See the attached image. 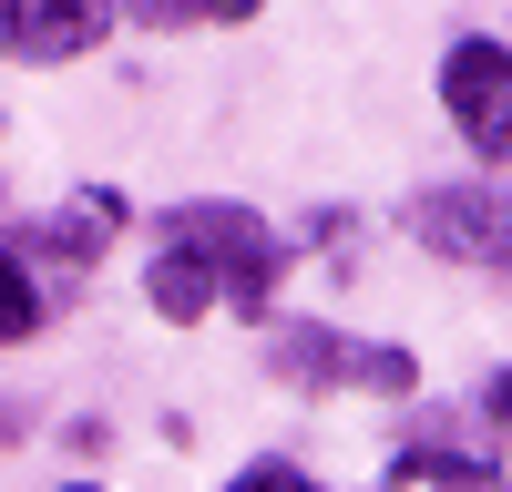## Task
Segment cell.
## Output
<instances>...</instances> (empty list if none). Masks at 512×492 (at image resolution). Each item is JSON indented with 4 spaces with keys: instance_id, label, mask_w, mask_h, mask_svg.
<instances>
[{
    "instance_id": "5",
    "label": "cell",
    "mask_w": 512,
    "mask_h": 492,
    "mask_svg": "<svg viewBox=\"0 0 512 492\" xmlns=\"http://www.w3.org/2000/svg\"><path fill=\"white\" fill-rule=\"evenodd\" d=\"M103 31H113V0H0V52L31 62V72L82 62Z\"/></svg>"
},
{
    "instance_id": "4",
    "label": "cell",
    "mask_w": 512,
    "mask_h": 492,
    "mask_svg": "<svg viewBox=\"0 0 512 492\" xmlns=\"http://www.w3.org/2000/svg\"><path fill=\"white\" fill-rule=\"evenodd\" d=\"M441 113L482 164H512V41H482V31L451 41L441 52Z\"/></svg>"
},
{
    "instance_id": "8",
    "label": "cell",
    "mask_w": 512,
    "mask_h": 492,
    "mask_svg": "<svg viewBox=\"0 0 512 492\" xmlns=\"http://www.w3.org/2000/svg\"><path fill=\"white\" fill-rule=\"evenodd\" d=\"M144 31H195V21H256L267 0H123Z\"/></svg>"
},
{
    "instance_id": "9",
    "label": "cell",
    "mask_w": 512,
    "mask_h": 492,
    "mask_svg": "<svg viewBox=\"0 0 512 492\" xmlns=\"http://www.w3.org/2000/svg\"><path fill=\"white\" fill-rule=\"evenodd\" d=\"M31 328H41V287H31V267L11 246H0V349H21Z\"/></svg>"
},
{
    "instance_id": "1",
    "label": "cell",
    "mask_w": 512,
    "mask_h": 492,
    "mask_svg": "<svg viewBox=\"0 0 512 492\" xmlns=\"http://www.w3.org/2000/svg\"><path fill=\"white\" fill-rule=\"evenodd\" d=\"M277 277H287V236L256 216V205H216V195H205V205H175V216H164L144 298H154V318H175V328H195L205 308L267 318Z\"/></svg>"
},
{
    "instance_id": "10",
    "label": "cell",
    "mask_w": 512,
    "mask_h": 492,
    "mask_svg": "<svg viewBox=\"0 0 512 492\" xmlns=\"http://www.w3.org/2000/svg\"><path fill=\"white\" fill-rule=\"evenodd\" d=\"M226 492H318V482L297 472V462H277V451H267V462H246V472H236Z\"/></svg>"
},
{
    "instance_id": "2",
    "label": "cell",
    "mask_w": 512,
    "mask_h": 492,
    "mask_svg": "<svg viewBox=\"0 0 512 492\" xmlns=\"http://www.w3.org/2000/svg\"><path fill=\"white\" fill-rule=\"evenodd\" d=\"M267 359L287 390H379V400H410L420 390V359L410 349H379V339H349V328H318V318H277L267 328Z\"/></svg>"
},
{
    "instance_id": "11",
    "label": "cell",
    "mask_w": 512,
    "mask_h": 492,
    "mask_svg": "<svg viewBox=\"0 0 512 492\" xmlns=\"http://www.w3.org/2000/svg\"><path fill=\"white\" fill-rule=\"evenodd\" d=\"M482 421H502V431H512V369H502V380L482 390Z\"/></svg>"
},
{
    "instance_id": "12",
    "label": "cell",
    "mask_w": 512,
    "mask_h": 492,
    "mask_svg": "<svg viewBox=\"0 0 512 492\" xmlns=\"http://www.w3.org/2000/svg\"><path fill=\"white\" fill-rule=\"evenodd\" d=\"M62 492H93V482H62Z\"/></svg>"
},
{
    "instance_id": "3",
    "label": "cell",
    "mask_w": 512,
    "mask_h": 492,
    "mask_svg": "<svg viewBox=\"0 0 512 492\" xmlns=\"http://www.w3.org/2000/svg\"><path fill=\"white\" fill-rule=\"evenodd\" d=\"M410 236L451 267H482V277H512V185H431L410 195Z\"/></svg>"
},
{
    "instance_id": "6",
    "label": "cell",
    "mask_w": 512,
    "mask_h": 492,
    "mask_svg": "<svg viewBox=\"0 0 512 492\" xmlns=\"http://www.w3.org/2000/svg\"><path fill=\"white\" fill-rule=\"evenodd\" d=\"M113 236H123V195H113V185H82L52 226H31V246H41V257H52L62 277H82V267H93Z\"/></svg>"
},
{
    "instance_id": "7",
    "label": "cell",
    "mask_w": 512,
    "mask_h": 492,
    "mask_svg": "<svg viewBox=\"0 0 512 492\" xmlns=\"http://www.w3.org/2000/svg\"><path fill=\"white\" fill-rule=\"evenodd\" d=\"M390 492H502V472L431 441V451H400V462H390Z\"/></svg>"
}]
</instances>
